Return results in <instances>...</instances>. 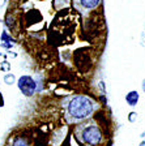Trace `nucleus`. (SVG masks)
<instances>
[{
	"mask_svg": "<svg viewBox=\"0 0 145 146\" xmlns=\"http://www.w3.org/2000/svg\"><path fill=\"white\" fill-rule=\"evenodd\" d=\"M92 111H93V104L86 97H76L69 104V112L73 117H86L92 113Z\"/></svg>",
	"mask_w": 145,
	"mask_h": 146,
	"instance_id": "f257e3e1",
	"label": "nucleus"
},
{
	"mask_svg": "<svg viewBox=\"0 0 145 146\" xmlns=\"http://www.w3.org/2000/svg\"><path fill=\"white\" fill-rule=\"evenodd\" d=\"M18 88L25 95H33L34 91H35V82L31 77L22 76L18 80Z\"/></svg>",
	"mask_w": 145,
	"mask_h": 146,
	"instance_id": "f03ea898",
	"label": "nucleus"
},
{
	"mask_svg": "<svg viewBox=\"0 0 145 146\" xmlns=\"http://www.w3.org/2000/svg\"><path fill=\"white\" fill-rule=\"evenodd\" d=\"M82 137H84V141L86 143L96 145V143H98L101 140V132L98 131V128H96V127H89L84 131Z\"/></svg>",
	"mask_w": 145,
	"mask_h": 146,
	"instance_id": "7ed1b4c3",
	"label": "nucleus"
},
{
	"mask_svg": "<svg viewBox=\"0 0 145 146\" xmlns=\"http://www.w3.org/2000/svg\"><path fill=\"white\" fill-rule=\"evenodd\" d=\"M137 100H139V94L135 93V91H132V93H130V94L127 95V102L131 104V106H133Z\"/></svg>",
	"mask_w": 145,
	"mask_h": 146,
	"instance_id": "20e7f679",
	"label": "nucleus"
},
{
	"mask_svg": "<svg viewBox=\"0 0 145 146\" xmlns=\"http://www.w3.org/2000/svg\"><path fill=\"white\" fill-rule=\"evenodd\" d=\"M100 0H81V4L86 8H94V7L98 4Z\"/></svg>",
	"mask_w": 145,
	"mask_h": 146,
	"instance_id": "39448f33",
	"label": "nucleus"
}]
</instances>
